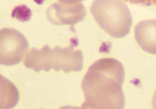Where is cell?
<instances>
[{
	"mask_svg": "<svg viewBox=\"0 0 156 109\" xmlns=\"http://www.w3.org/2000/svg\"><path fill=\"white\" fill-rule=\"evenodd\" d=\"M125 70L115 59H101L92 64L82 80V108L119 109L125 107L122 84Z\"/></svg>",
	"mask_w": 156,
	"mask_h": 109,
	"instance_id": "obj_1",
	"label": "cell"
},
{
	"mask_svg": "<svg viewBox=\"0 0 156 109\" xmlns=\"http://www.w3.org/2000/svg\"><path fill=\"white\" fill-rule=\"evenodd\" d=\"M24 65L36 72L51 69L65 73L76 72L82 70L83 54L80 51L72 48H51L44 46L41 49L32 48L25 57Z\"/></svg>",
	"mask_w": 156,
	"mask_h": 109,
	"instance_id": "obj_2",
	"label": "cell"
},
{
	"mask_svg": "<svg viewBox=\"0 0 156 109\" xmlns=\"http://www.w3.org/2000/svg\"><path fill=\"white\" fill-rule=\"evenodd\" d=\"M90 11L98 26L113 38H123L129 34L133 19L123 0H94Z\"/></svg>",
	"mask_w": 156,
	"mask_h": 109,
	"instance_id": "obj_3",
	"label": "cell"
},
{
	"mask_svg": "<svg viewBox=\"0 0 156 109\" xmlns=\"http://www.w3.org/2000/svg\"><path fill=\"white\" fill-rule=\"evenodd\" d=\"M29 45L22 33L13 28L0 31V63L13 66L21 63L27 56Z\"/></svg>",
	"mask_w": 156,
	"mask_h": 109,
	"instance_id": "obj_4",
	"label": "cell"
},
{
	"mask_svg": "<svg viewBox=\"0 0 156 109\" xmlns=\"http://www.w3.org/2000/svg\"><path fill=\"white\" fill-rule=\"evenodd\" d=\"M47 19L56 26H73L84 20L86 16L85 7L79 3H64L59 2L51 4L47 11Z\"/></svg>",
	"mask_w": 156,
	"mask_h": 109,
	"instance_id": "obj_5",
	"label": "cell"
},
{
	"mask_svg": "<svg viewBox=\"0 0 156 109\" xmlns=\"http://www.w3.org/2000/svg\"><path fill=\"white\" fill-rule=\"evenodd\" d=\"M134 37L143 51L156 55V19L138 22L134 28Z\"/></svg>",
	"mask_w": 156,
	"mask_h": 109,
	"instance_id": "obj_6",
	"label": "cell"
},
{
	"mask_svg": "<svg viewBox=\"0 0 156 109\" xmlns=\"http://www.w3.org/2000/svg\"><path fill=\"white\" fill-rule=\"evenodd\" d=\"M132 4L143 5V6H156V0H124Z\"/></svg>",
	"mask_w": 156,
	"mask_h": 109,
	"instance_id": "obj_7",
	"label": "cell"
},
{
	"mask_svg": "<svg viewBox=\"0 0 156 109\" xmlns=\"http://www.w3.org/2000/svg\"><path fill=\"white\" fill-rule=\"evenodd\" d=\"M59 2H64V3H79L85 0H58Z\"/></svg>",
	"mask_w": 156,
	"mask_h": 109,
	"instance_id": "obj_8",
	"label": "cell"
},
{
	"mask_svg": "<svg viewBox=\"0 0 156 109\" xmlns=\"http://www.w3.org/2000/svg\"><path fill=\"white\" fill-rule=\"evenodd\" d=\"M152 106L154 108H156V91L154 93V96L153 97V101H152Z\"/></svg>",
	"mask_w": 156,
	"mask_h": 109,
	"instance_id": "obj_9",
	"label": "cell"
}]
</instances>
